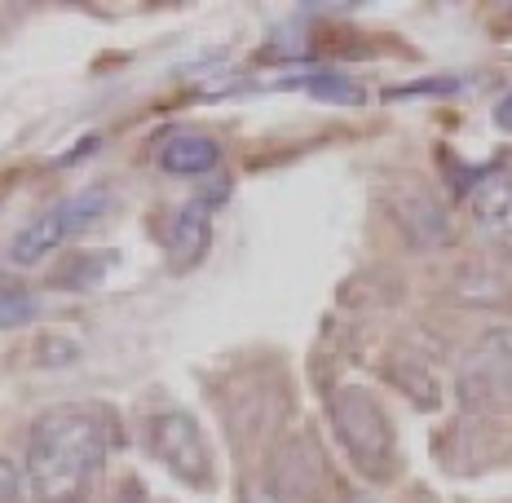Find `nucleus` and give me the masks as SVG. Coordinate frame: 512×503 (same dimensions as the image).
Masks as SVG:
<instances>
[{
  "label": "nucleus",
  "instance_id": "obj_1",
  "mask_svg": "<svg viewBox=\"0 0 512 503\" xmlns=\"http://www.w3.org/2000/svg\"><path fill=\"white\" fill-rule=\"evenodd\" d=\"M106 451L111 420L98 406H53L27 437V490L36 503H80L93 490Z\"/></svg>",
  "mask_w": 512,
  "mask_h": 503
},
{
  "label": "nucleus",
  "instance_id": "obj_2",
  "mask_svg": "<svg viewBox=\"0 0 512 503\" xmlns=\"http://www.w3.org/2000/svg\"><path fill=\"white\" fill-rule=\"evenodd\" d=\"M327 415H332L340 451L349 455V464L362 477L389 481L398 473V433H393L384 406L362 384H340L332 398H327Z\"/></svg>",
  "mask_w": 512,
  "mask_h": 503
},
{
  "label": "nucleus",
  "instance_id": "obj_3",
  "mask_svg": "<svg viewBox=\"0 0 512 503\" xmlns=\"http://www.w3.org/2000/svg\"><path fill=\"white\" fill-rule=\"evenodd\" d=\"M464 411L512 415V327H490L468 345L455 371Z\"/></svg>",
  "mask_w": 512,
  "mask_h": 503
},
{
  "label": "nucleus",
  "instance_id": "obj_4",
  "mask_svg": "<svg viewBox=\"0 0 512 503\" xmlns=\"http://www.w3.org/2000/svg\"><path fill=\"white\" fill-rule=\"evenodd\" d=\"M106 208H111V190L106 186L76 190L71 199L53 203L49 212H40L36 221H27V226L14 234V243H9V261H14L18 270H31V265H40L45 256L58 252L71 234H80V230H89L93 221H102Z\"/></svg>",
  "mask_w": 512,
  "mask_h": 503
},
{
  "label": "nucleus",
  "instance_id": "obj_5",
  "mask_svg": "<svg viewBox=\"0 0 512 503\" xmlns=\"http://www.w3.org/2000/svg\"><path fill=\"white\" fill-rule=\"evenodd\" d=\"M146 451L173 477L186 481V486H212V451H208L204 428L195 424V415L177 411V406L155 411L146 420Z\"/></svg>",
  "mask_w": 512,
  "mask_h": 503
},
{
  "label": "nucleus",
  "instance_id": "obj_6",
  "mask_svg": "<svg viewBox=\"0 0 512 503\" xmlns=\"http://www.w3.org/2000/svg\"><path fill=\"white\" fill-rule=\"evenodd\" d=\"M468 212H473V226L482 230L490 243L512 252V173H486L473 186Z\"/></svg>",
  "mask_w": 512,
  "mask_h": 503
},
{
  "label": "nucleus",
  "instance_id": "obj_7",
  "mask_svg": "<svg viewBox=\"0 0 512 503\" xmlns=\"http://www.w3.org/2000/svg\"><path fill=\"white\" fill-rule=\"evenodd\" d=\"M208 239H212V212H208V199H190L186 208L173 212L168 221V256H173L177 270L195 265L199 256L208 252Z\"/></svg>",
  "mask_w": 512,
  "mask_h": 503
},
{
  "label": "nucleus",
  "instance_id": "obj_8",
  "mask_svg": "<svg viewBox=\"0 0 512 503\" xmlns=\"http://www.w3.org/2000/svg\"><path fill=\"white\" fill-rule=\"evenodd\" d=\"M221 164V146L204 133H177L159 146V168L168 177H208Z\"/></svg>",
  "mask_w": 512,
  "mask_h": 503
},
{
  "label": "nucleus",
  "instance_id": "obj_9",
  "mask_svg": "<svg viewBox=\"0 0 512 503\" xmlns=\"http://www.w3.org/2000/svg\"><path fill=\"white\" fill-rule=\"evenodd\" d=\"M287 84H296V89H309V93H318V98L340 102V106H358L362 102V84L349 80L345 71H309V76H296V80H287Z\"/></svg>",
  "mask_w": 512,
  "mask_h": 503
},
{
  "label": "nucleus",
  "instance_id": "obj_10",
  "mask_svg": "<svg viewBox=\"0 0 512 503\" xmlns=\"http://www.w3.org/2000/svg\"><path fill=\"white\" fill-rule=\"evenodd\" d=\"M36 314V301L18 287H0V327H18Z\"/></svg>",
  "mask_w": 512,
  "mask_h": 503
},
{
  "label": "nucleus",
  "instance_id": "obj_11",
  "mask_svg": "<svg viewBox=\"0 0 512 503\" xmlns=\"http://www.w3.org/2000/svg\"><path fill=\"white\" fill-rule=\"evenodd\" d=\"M115 503H168V499H155L137 477H124V486H120V495H115Z\"/></svg>",
  "mask_w": 512,
  "mask_h": 503
},
{
  "label": "nucleus",
  "instance_id": "obj_12",
  "mask_svg": "<svg viewBox=\"0 0 512 503\" xmlns=\"http://www.w3.org/2000/svg\"><path fill=\"white\" fill-rule=\"evenodd\" d=\"M495 124L504 128V133H512V89L499 98V106H495Z\"/></svg>",
  "mask_w": 512,
  "mask_h": 503
},
{
  "label": "nucleus",
  "instance_id": "obj_13",
  "mask_svg": "<svg viewBox=\"0 0 512 503\" xmlns=\"http://www.w3.org/2000/svg\"><path fill=\"white\" fill-rule=\"evenodd\" d=\"M18 490V477H14V468L5 464V459H0V499H9Z\"/></svg>",
  "mask_w": 512,
  "mask_h": 503
},
{
  "label": "nucleus",
  "instance_id": "obj_14",
  "mask_svg": "<svg viewBox=\"0 0 512 503\" xmlns=\"http://www.w3.org/2000/svg\"><path fill=\"white\" fill-rule=\"evenodd\" d=\"M354 503H380V499H354Z\"/></svg>",
  "mask_w": 512,
  "mask_h": 503
}]
</instances>
